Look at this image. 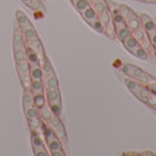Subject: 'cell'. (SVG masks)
I'll return each instance as SVG.
<instances>
[{
  "label": "cell",
  "instance_id": "obj_12",
  "mask_svg": "<svg viewBox=\"0 0 156 156\" xmlns=\"http://www.w3.org/2000/svg\"><path fill=\"white\" fill-rule=\"evenodd\" d=\"M133 94L139 99V100L146 102V100H147V98L149 96L150 92H149V89L147 88V86H142V85H141L140 88H139L137 90H135Z\"/></svg>",
  "mask_w": 156,
  "mask_h": 156
},
{
  "label": "cell",
  "instance_id": "obj_38",
  "mask_svg": "<svg viewBox=\"0 0 156 156\" xmlns=\"http://www.w3.org/2000/svg\"><path fill=\"white\" fill-rule=\"evenodd\" d=\"M142 28L146 31V33H148V32L153 31V30H155V28H156L155 21L151 19V20H149V21H147V23H142Z\"/></svg>",
  "mask_w": 156,
  "mask_h": 156
},
{
  "label": "cell",
  "instance_id": "obj_41",
  "mask_svg": "<svg viewBox=\"0 0 156 156\" xmlns=\"http://www.w3.org/2000/svg\"><path fill=\"white\" fill-rule=\"evenodd\" d=\"M147 35H148V39H149V41H150V44H151L153 46H156V28L153 30V31L148 32Z\"/></svg>",
  "mask_w": 156,
  "mask_h": 156
},
{
  "label": "cell",
  "instance_id": "obj_18",
  "mask_svg": "<svg viewBox=\"0 0 156 156\" xmlns=\"http://www.w3.org/2000/svg\"><path fill=\"white\" fill-rule=\"evenodd\" d=\"M125 85L132 93H134L135 90H137L141 86L137 80H135V79H133V78H129V76H127V78L125 79Z\"/></svg>",
  "mask_w": 156,
  "mask_h": 156
},
{
  "label": "cell",
  "instance_id": "obj_21",
  "mask_svg": "<svg viewBox=\"0 0 156 156\" xmlns=\"http://www.w3.org/2000/svg\"><path fill=\"white\" fill-rule=\"evenodd\" d=\"M21 32H23V35L26 41H30V40L34 39V38L38 37V33H37L35 28H34L33 26H30V27H27V28L23 30Z\"/></svg>",
  "mask_w": 156,
  "mask_h": 156
},
{
  "label": "cell",
  "instance_id": "obj_47",
  "mask_svg": "<svg viewBox=\"0 0 156 156\" xmlns=\"http://www.w3.org/2000/svg\"><path fill=\"white\" fill-rule=\"evenodd\" d=\"M30 1H31V0H21V2H23L25 5H27V4L30 2Z\"/></svg>",
  "mask_w": 156,
  "mask_h": 156
},
{
  "label": "cell",
  "instance_id": "obj_51",
  "mask_svg": "<svg viewBox=\"0 0 156 156\" xmlns=\"http://www.w3.org/2000/svg\"><path fill=\"white\" fill-rule=\"evenodd\" d=\"M89 1H90V4H93V2H95L96 0H89Z\"/></svg>",
  "mask_w": 156,
  "mask_h": 156
},
{
  "label": "cell",
  "instance_id": "obj_45",
  "mask_svg": "<svg viewBox=\"0 0 156 156\" xmlns=\"http://www.w3.org/2000/svg\"><path fill=\"white\" fill-rule=\"evenodd\" d=\"M139 19H140L141 23H144L149 21V20H151V18L148 16V14H146V13H141L140 16H139Z\"/></svg>",
  "mask_w": 156,
  "mask_h": 156
},
{
  "label": "cell",
  "instance_id": "obj_33",
  "mask_svg": "<svg viewBox=\"0 0 156 156\" xmlns=\"http://www.w3.org/2000/svg\"><path fill=\"white\" fill-rule=\"evenodd\" d=\"M26 6H28L31 9L35 11V12H38V11H44L45 12V8L42 7V2L40 0H31Z\"/></svg>",
  "mask_w": 156,
  "mask_h": 156
},
{
  "label": "cell",
  "instance_id": "obj_6",
  "mask_svg": "<svg viewBox=\"0 0 156 156\" xmlns=\"http://www.w3.org/2000/svg\"><path fill=\"white\" fill-rule=\"evenodd\" d=\"M119 12H120V14H121V16L125 18L126 21H127L128 19L133 18V16H137L132 8L128 7L127 5H123V4H120V5H119Z\"/></svg>",
  "mask_w": 156,
  "mask_h": 156
},
{
  "label": "cell",
  "instance_id": "obj_26",
  "mask_svg": "<svg viewBox=\"0 0 156 156\" xmlns=\"http://www.w3.org/2000/svg\"><path fill=\"white\" fill-rule=\"evenodd\" d=\"M127 26H128V28H129L130 31H134V30H136V28L142 27V23H141L139 16H136L127 20Z\"/></svg>",
  "mask_w": 156,
  "mask_h": 156
},
{
  "label": "cell",
  "instance_id": "obj_34",
  "mask_svg": "<svg viewBox=\"0 0 156 156\" xmlns=\"http://www.w3.org/2000/svg\"><path fill=\"white\" fill-rule=\"evenodd\" d=\"M143 72H144V70L142 69V68L132 65V68H130V72H129V75H128V76H129V78L135 79V80H137V79L141 76V74H142Z\"/></svg>",
  "mask_w": 156,
  "mask_h": 156
},
{
  "label": "cell",
  "instance_id": "obj_37",
  "mask_svg": "<svg viewBox=\"0 0 156 156\" xmlns=\"http://www.w3.org/2000/svg\"><path fill=\"white\" fill-rule=\"evenodd\" d=\"M89 23L96 32H99V33H103V32H105V27H103L102 23L99 21V18H98L96 20H93V21H90V23Z\"/></svg>",
  "mask_w": 156,
  "mask_h": 156
},
{
  "label": "cell",
  "instance_id": "obj_44",
  "mask_svg": "<svg viewBox=\"0 0 156 156\" xmlns=\"http://www.w3.org/2000/svg\"><path fill=\"white\" fill-rule=\"evenodd\" d=\"M147 88L149 89V92L153 94H156V81L154 80V81H151L150 83H148L147 85Z\"/></svg>",
  "mask_w": 156,
  "mask_h": 156
},
{
  "label": "cell",
  "instance_id": "obj_20",
  "mask_svg": "<svg viewBox=\"0 0 156 156\" xmlns=\"http://www.w3.org/2000/svg\"><path fill=\"white\" fill-rule=\"evenodd\" d=\"M129 52H130L133 55H135L137 59H141V60H147V59H148V53H147L140 45L136 46L135 48H133V49L129 51Z\"/></svg>",
  "mask_w": 156,
  "mask_h": 156
},
{
  "label": "cell",
  "instance_id": "obj_22",
  "mask_svg": "<svg viewBox=\"0 0 156 156\" xmlns=\"http://www.w3.org/2000/svg\"><path fill=\"white\" fill-rule=\"evenodd\" d=\"M23 108H26V107L33 105V93H32L31 89H25L23 90Z\"/></svg>",
  "mask_w": 156,
  "mask_h": 156
},
{
  "label": "cell",
  "instance_id": "obj_25",
  "mask_svg": "<svg viewBox=\"0 0 156 156\" xmlns=\"http://www.w3.org/2000/svg\"><path fill=\"white\" fill-rule=\"evenodd\" d=\"M30 63L26 60H23V61H18L16 62V70H18V74H23V73H30Z\"/></svg>",
  "mask_w": 156,
  "mask_h": 156
},
{
  "label": "cell",
  "instance_id": "obj_15",
  "mask_svg": "<svg viewBox=\"0 0 156 156\" xmlns=\"http://www.w3.org/2000/svg\"><path fill=\"white\" fill-rule=\"evenodd\" d=\"M92 7L95 9V12L98 13V16L102 13V12H105L106 9H108V2L106 1V0H96L95 2L92 4Z\"/></svg>",
  "mask_w": 156,
  "mask_h": 156
},
{
  "label": "cell",
  "instance_id": "obj_52",
  "mask_svg": "<svg viewBox=\"0 0 156 156\" xmlns=\"http://www.w3.org/2000/svg\"><path fill=\"white\" fill-rule=\"evenodd\" d=\"M154 21H155V23H156V19H155V20H154Z\"/></svg>",
  "mask_w": 156,
  "mask_h": 156
},
{
  "label": "cell",
  "instance_id": "obj_39",
  "mask_svg": "<svg viewBox=\"0 0 156 156\" xmlns=\"http://www.w3.org/2000/svg\"><path fill=\"white\" fill-rule=\"evenodd\" d=\"M146 103L148 105L149 107L156 109V94H153V93L149 94V96L147 98V100H146Z\"/></svg>",
  "mask_w": 156,
  "mask_h": 156
},
{
  "label": "cell",
  "instance_id": "obj_32",
  "mask_svg": "<svg viewBox=\"0 0 156 156\" xmlns=\"http://www.w3.org/2000/svg\"><path fill=\"white\" fill-rule=\"evenodd\" d=\"M137 81H139V83L142 85V86H147L148 83H150L151 81H154V78L151 76V75H149L148 73H146V72H143L142 74H141V76L137 79Z\"/></svg>",
  "mask_w": 156,
  "mask_h": 156
},
{
  "label": "cell",
  "instance_id": "obj_40",
  "mask_svg": "<svg viewBox=\"0 0 156 156\" xmlns=\"http://www.w3.org/2000/svg\"><path fill=\"white\" fill-rule=\"evenodd\" d=\"M49 107H51V109H52V112H53V114H54V115L60 116V114H61V109H62L61 103H54V105H51Z\"/></svg>",
  "mask_w": 156,
  "mask_h": 156
},
{
  "label": "cell",
  "instance_id": "obj_53",
  "mask_svg": "<svg viewBox=\"0 0 156 156\" xmlns=\"http://www.w3.org/2000/svg\"><path fill=\"white\" fill-rule=\"evenodd\" d=\"M70 1H72V0H70Z\"/></svg>",
  "mask_w": 156,
  "mask_h": 156
},
{
  "label": "cell",
  "instance_id": "obj_14",
  "mask_svg": "<svg viewBox=\"0 0 156 156\" xmlns=\"http://www.w3.org/2000/svg\"><path fill=\"white\" fill-rule=\"evenodd\" d=\"M27 121H28V127H30L31 132H34V130H37V132H38L40 128L42 127V120L40 119V116L27 119Z\"/></svg>",
  "mask_w": 156,
  "mask_h": 156
},
{
  "label": "cell",
  "instance_id": "obj_3",
  "mask_svg": "<svg viewBox=\"0 0 156 156\" xmlns=\"http://www.w3.org/2000/svg\"><path fill=\"white\" fill-rule=\"evenodd\" d=\"M27 61L30 63L31 67H34V66H41V60H40L39 55L33 49H30L27 48Z\"/></svg>",
  "mask_w": 156,
  "mask_h": 156
},
{
  "label": "cell",
  "instance_id": "obj_28",
  "mask_svg": "<svg viewBox=\"0 0 156 156\" xmlns=\"http://www.w3.org/2000/svg\"><path fill=\"white\" fill-rule=\"evenodd\" d=\"M123 42V46H125L126 49H128V51H132L133 48H135L136 46H139L140 44H139V41L134 38L133 35H130L129 38H127L125 41H122Z\"/></svg>",
  "mask_w": 156,
  "mask_h": 156
},
{
  "label": "cell",
  "instance_id": "obj_16",
  "mask_svg": "<svg viewBox=\"0 0 156 156\" xmlns=\"http://www.w3.org/2000/svg\"><path fill=\"white\" fill-rule=\"evenodd\" d=\"M30 75L32 80H42L44 78V72L41 66H34L30 68Z\"/></svg>",
  "mask_w": 156,
  "mask_h": 156
},
{
  "label": "cell",
  "instance_id": "obj_27",
  "mask_svg": "<svg viewBox=\"0 0 156 156\" xmlns=\"http://www.w3.org/2000/svg\"><path fill=\"white\" fill-rule=\"evenodd\" d=\"M23 112H25V116L27 117V119H32V117L39 116V109H38L34 105L23 108Z\"/></svg>",
  "mask_w": 156,
  "mask_h": 156
},
{
  "label": "cell",
  "instance_id": "obj_36",
  "mask_svg": "<svg viewBox=\"0 0 156 156\" xmlns=\"http://www.w3.org/2000/svg\"><path fill=\"white\" fill-rule=\"evenodd\" d=\"M139 44H140V46L147 52V53H149V52H151L153 51V45L150 44V41H149L148 37L146 38V39L141 40V41H139Z\"/></svg>",
  "mask_w": 156,
  "mask_h": 156
},
{
  "label": "cell",
  "instance_id": "obj_49",
  "mask_svg": "<svg viewBox=\"0 0 156 156\" xmlns=\"http://www.w3.org/2000/svg\"><path fill=\"white\" fill-rule=\"evenodd\" d=\"M148 2H153V4H156V0H148Z\"/></svg>",
  "mask_w": 156,
  "mask_h": 156
},
{
  "label": "cell",
  "instance_id": "obj_19",
  "mask_svg": "<svg viewBox=\"0 0 156 156\" xmlns=\"http://www.w3.org/2000/svg\"><path fill=\"white\" fill-rule=\"evenodd\" d=\"M54 114H53V112H52V109H51V107H47V106H45L42 109L39 110V116L40 119L44 121V122H48L49 120H51V117L53 116Z\"/></svg>",
  "mask_w": 156,
  "mask_h": 156
},
{
  "label": "cell",
  "instance_id": "obj_30",
  "mask_svg": "<svg viewBox=\"0 0 156 156\" xmlns=\"http://www.w3.org/2000/svg\"><path fill=\"white\" fill-rule=\"evenodd\" d=\"M19 78H20V81L23 83V86L25 89H31V82L32 79L30 73H23V74H19Z\"/></svg>",
  "mask_w": 156,
  "mask_h": 156
},
{
  "label": "cell",
  "instance_id": "obj_9",
  "mask_svg": "<svg viewBox=\"0 0 156 156\" xmlns=\"http://www.w3.org/2000/svg\"><path fill=\"white\" fill-rule=\"evenodd\" d=\"M46 96L44 93L40 94H33V105L38 108V109H42L46 106Z\"/></svg>",
  "mask_w": 156,
  "mask_h": 156
},
{
  "label": "cell",
  "instance_id": "obj_42",
  "mask_svg": "<svg viewBox=\"0 0 156 156\" xmlns=\"http://www.w3.org/2000/svg\"><path fill=\"white\" fill-rule=\"evenodd\" d=\"M130 68H132V65H129V63H123V65L121 66V72L125 73L126 75L128 76V75H129V72H130Z\"/></svg>",
  "mask_w": 156,
  "mask_h": 156
},
{
  "label": "cell",
  "instance_id": "obj_10",
  "mask_svg": "<svg viewBox=\"0 0 156 156\" xmlns=\"http://www.w3.org/2000/svg\"><path fill=\"white\" fill-rule=\"evenodd\" d=\"M45 87V82L44 80H32L31 82V90L33 94H40L44 93L46 88Z\"/></svg>",
  "mask_w": 156,
  "mask_h": 156
},
{
  "label": "cell",
  "instance_id": "obj_35",
  "mask_svg": "<svg viewBox=\"0 0 156 156\" xmlns=\"http://www.w3.org/2000/svg\"><path fill=\"white\" fill-rule=\"evenodd\" d=\"M54 132V134L60 139V140H62V141H66L67 140V135H66V130H65V127L62 126H60L59 128H56L55 130H53Z\"/></svg>",
  "mask_w": 156,
  "mask_h": 156
},
{
  "label": "cell",
  "instance_id": "obj_2",
  "mask_svg": "<svg viewBox=\"0 0 156 156\" xmlns=\"http://www.w3.org/2000/svg\"><path fill=\"white\" fill-rule=\"evenodd\" d=\"M16 23H18V26H19L20 31H23V30H25V28H27V27L32 26L30 19L25 16V13H23V11L18 9V11L16 12Z\"/></svg>",
  "mask_w": 156,
  "mask_h": 156
},
{
  "label": "cell",
  "instance_id": "obj_13",
  "mask_svg": "<svg viewBox=\"0 0 156 156\" xmlns=\"http://www.w3.org/2000/svg\"><path fill=\"white\" fill-rule=\"evenodd\" d=\"M98 18H99V21L102 23L103 27L108 26V25L112 23V12H110V9L108 8V9H106L105 12L100 13V14L98 16Z\"/></svg>",
  "mask_w": 156,
  "mask_h": 156
},
{
  "label": "cell",
  "instance_id": "obj_29",
  "mask_svg": "<svg viewBox=\"0 0 156 156\" xmlns=\"http://www.w3.org/2000/svg\"><path fill=\"white\" fill-rule=\"evenodd\" d=\"M47 126H48L52 130H55L56 128H59L60 126H62V122H61V120H60V116L53 115V116L51 117V120L47 122Z\"/></svg>",
  "mask_w": 156,
  "mask_h": 156
},
{
  "label": "cell",
  "instance_id": "obj_48",
  "mask_svg": "<svg viewBox=\"0 0 156 156\" xmlns=\"http://www.w3.org/2000/svg\"><path fill=\"white\" fill-rule=\"evenodd\" d=\"M153 52H154V55L156 56V46H153Z\"/></svg>",
  "mask_w": 156,
  "mask_h": 156
},
{
  "label": "cell",
  "instance_id": "obj_46",
  "mask_svg": "<svg viewBox=\"0 0 156 156\" xmlns=\"http://www.w3.org/2000/svg\"><path fill=\"white\" fill-rule=\"evenodd\" d=\"M51 153V155L52 156H65V151H63V149H56V150H53V151H49Z\"/></svg>",
  "mask_w": 156,
  "mask_h": 156
},
{
  "label": "cell",
  "instance_id": "obj_31",
  "mask_svg": "<svg viewBox=\"0 0 156 156\" xmlns=\"http://www.w3.org/2000/svg\"><path fill=\"white\" fill-rule=\"evenodd\" d=\"M132 35H133L134 38L137 40V41H141V40L146 39V38L148 37V35H147V33H146V31H144L142 27L136 28V30L132 31Z\"/></svg>",
  "mask_w": 156,
  "mask_h": 156
},
{
  "label": "cell",
  "instance_id": "obj_8",
  "mask_svg": "<svg viewBox=\"0 0 156 156\" xmlns=\"http://www.w3.org/2000/svg\"><path fill=\"white\" fill-rule=\"evenodd\" d=\"M45 87H46V89H58L59 88V82H58L55 74L45 76Z\"/></svg>",
  "mask_w": 156,
  "mask_h": 156
},
{
  "label": "cell",
  "instance_id": "obj_4",
  "mask_svg": "<svg viewBox=\"0 0 156 156\" xmlns=\"http://www.w3.org/2000/svg\"><path fill=\"white\" fill-rule=\"evenodd\" d=\"M26 58H27V46L14 47V60H16V62L26 60Z\"/></svg>",
  "mask_w": 156,
  "mask_h": 156
},
{
  "label": "cell",
  "instance_id": "obj_7",
  "mask_svg": "<svg viewBox=\"0 0 156 156\" xmlns=\"http://www.w3.org/2000/svg\"><path fill=\"white\" fill-rule=\"evenodd\" d=\"M31 142H32V148H33V150L44 148V144H45V143H44V140L40 137V135L37 133V130L32 132Z\"/></svg>",
  "mask_w": 156,
  "mask_h": 156
},
{
  "label": "cell",
  "instance_id": "obj_23",
  "mask_svg": "<svg viewBox=\"0 0 156 156\" xmlns=\"http://www.w3.org/2000/svg\"><path fill=\"white\" fill-rule=\"evenodd\" d=\"M72 4L74 5V7L76 8L79 12L85 11L87 7H89L92 5L89 0H72Z\"/></svg>",
  "mask_w": 156,
  "mask_h": 156
},
{
  "label": "cell",
  "instance_id": "obj_43",
  "mask_svg": "<svg viewBox=\"0 0 156 156\" xmlns=\"http://www.w3.org/2000/svg\"><path fill=\"white\" fill-rule=\"evenodd\" d=\"M34 151V155L35 156H48V153L45 148H40L37 150H33Z\"/></svg>",
  "mask_w": 156,
  "mask_h": 156
},
{
  "label": "cell",
  "instance_id": "obj_24",
  "mask_svg": "<svg viewBox=\"0 0 156 156\" xmlns=\"http://www.w3.org/2000/svg\"><path fill=\"white\" fill-rule=\"evenodd\" d=\"M41 68H42V72H44V75H45V76H46V75H51V74H54V68H53V65L51 63V61H49L47 58H45V59H44Z\"/></svg>",
  "mask_w": 156,
  "mask_h": 156
},
{
  "label": "cell",
  "instance_id": "obj_1",
  "mask_svg": "<svg viewBox=\"0 0 156 156\" xmlns=\"http://www.w3.org/2000/svg\"><path fill=\"white\" fill-rule=\"evenodd\" d=\"M45 96L48 105H54V103H61V95L58 89H45Z\"/></svg>",
  "mask_w": 156,
  "mask_h": 156
},
{
  "label": "cell",
  "instance_id": "obj_5",
  "mask_svg": "<svg viewBox=\"0 0 156 156\" xmlns=\"http://www.w3.org/2000/svg\"><path fill=\"white\" fill-rule=\"evenodd\" d=\"M80 13H81L82 18L86 20L87 23H90V21H93V20H96V19H98V13H96L95 9L92 7V5H90L89 7H87L85 11L80 12Z\"/></svg>",
  "mask_w": 156,
  "mask_h": 156
},
{
  "label": "cell",
  "instance_id": "obj_50",
  "mask_svg": "<svg viewBox=\"0 0 156 156\" xmlns=\"http://www.w3.org/2000/svg\"><path fill=\"white\" fill-rule=\"evenodd\" d=\"M139 1H143V2H148V0H139Z\"/></svg>",
  "mask_w": 156,
  "mask_h": 156
},
{
  "label": "cell",
  "instance_id": "obj_11",
  "mask_svg": "<svg viewBox=\"0 0 156 156\" xmlns=\"http://www.w3.org/2000/svg\"><path fill=\"white\" fill-rule=\"evenodd\" d=\"M16 46H26L25 44V38L23 35V32L20 31V28L14 30V34H13V47Z\"/></svg>",
  "mask_w": 156,
  "mask_h": 156
},
{
  "label": "cell",
  "instance_id": "obj_17",
  "mask_svg": "<svg viewBox=\"0 0 156 156\" xmlns=\"http://www.w3.org/2000/svg\"><path fill=\"white\" fill-rule=\"evenodd\" d=\"M115 35H116V38L120 41H125L127 38H129L130 35H132V31L128 28V26L127 27H123V28H120V30H115Z\"/></svg>",
  "mask_w": 156,
  "mask_h": 156
}]
</instances>
